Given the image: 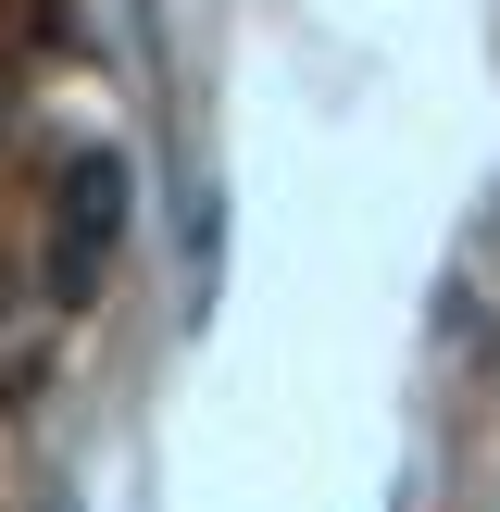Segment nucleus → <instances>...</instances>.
<instances>
[{
	"instance_id": "nucleus-1",
	"label": "nucleus",
	"mask_w": 500,
	"mask_h": 512,
	"mask_svg": "<svg viewBox=\"0 0 500 512\" xmlns=\"http://www.w3.org/2000/svg\"><path fill=\"white\" fill-rule=\"evenodd\" d=\"M63 200H75V213H63V238H75V250H63V288H75V275H88V238H113L125 175H113V163H75V188H63Z\"/></svg>"
}]
</instances>
